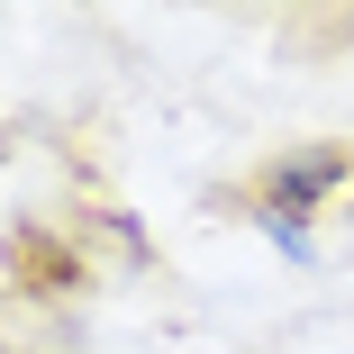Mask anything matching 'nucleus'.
<instances>
[{
  "mask_svg": "<svg viewBox=\"0 0 354 354\" xmlns=\"http://www.w3.org/2000/svg\"><path fill=\"white\" fill-rule=\"evenodd\" d=\"M263 236H272V245H281V254H291V263H309V236H300V227H291V218H263Z\"/></svg>",
  "mask_w": 354,
  "mask_h": 354,
  "instance_id": "obj_2",
  "label": "nucleus"
},
{
  "mask_svg": "<svg viewBox=\"0 0 354 354\" xmlns=\"http://www.w3.org/2000/svg\"><path fill=\"white\" fill-rule=\"evenodd\" d=\"M327 182H336V155H327V146H309V155H291V164L272 173V200H263V218H281V209H309V200H318Z\"/></svg>",
  "mask_w": 354,
  "mask_h": 354,
  "instance_id": "obj_1",
  "label": "nucleus"
}]
</instances>
